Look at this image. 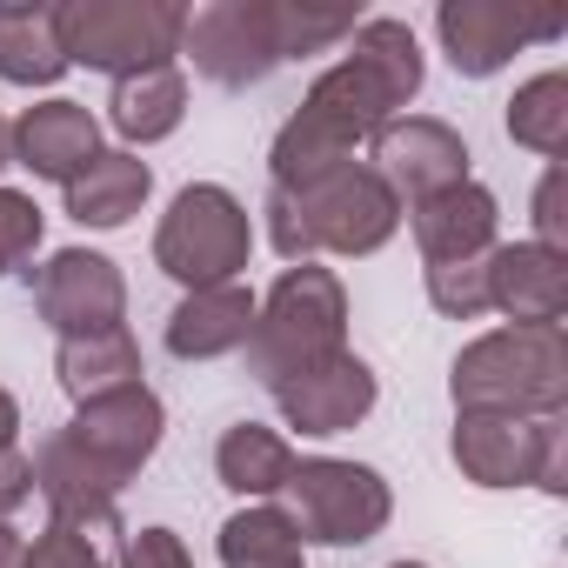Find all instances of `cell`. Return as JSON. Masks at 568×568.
I'll return each mask as SVG.
<instances>
[{
	"label": "cell",
	"mask_w": 568,
	"mask_h": 568,
	"mask_svg": "<svg viewBox=\"0 0 568 568\" xmlns=\"http://www.w3.org/2000/svg\"><path fill=\"white\" fill-rule=\"evenodd\" d=\"M348 348V295L342 281L315 261L288 267L267 288V302L254 308V328H247V368L261 375V388H281L308 375L315 362L342 355Z\"/></svg>",
	"instance_id": "5b68a950"
},
{
	"label": "cell",
	"mask_w": 568,
	"mask_h": 568,
	"mask_svg": "<svg viewBox=\"0 0 568 568\" xmlns=\"http://www.w3.org/2000/svg\"><path fill=\"white\" fill-rule=\"evenodd\" d=\"M221 568H302V528L288 508H241L221 521Z\"/></svg>",
	"instance_id": "d4e9b609"
},
{
	"label": "cell",
	"mask_w": 568,
	"mask_h": 568,
	"mask_svg": "<svg viewBox=\"0 0 568 568\" xmlns=\"http://www.w3.org/2000/svg\"><path fill=\"white\" fill-rule=\"evenodd\" d=\"M121 568H194V561H187V548H181L174 528H141V535L128 541Z\"/></svg>",
	"instance_id": "f546056e"
},
{
	"label": "cell",
	"mask_w": 568,
	"mask_h": 568,
	"mask_svg": "<svg viewBox=\"0 0 568 568\" xmlns=\"http://www.w3.org/2000/svg\"><path fill=\"white\" fill-rule=\"evenodd\" d=\"M161 428H168V415H161L154 388L134 382V388H114V395L81 402V415L68 422V442H74L114 488H128V481L148 468V455L161 448Z\"/></svg>",
	"instance_id": "30bf717a"
},
{
	"label": "cell",
	"mask_w": 568,
	"mask_h": 568,
	"mask_svg": "<svg viewBox=\"0 0 568 568\" xmlns=\"http://www.w3.org/2000/svg\"><path fill=\"white\" fill-rule=\"evenodd\" d=\"M495 221H501L495 194L481 181H462V187H442V194L415 201V247H422L428 267H442V261H481L495 247Z\"/></svg>",
	"instance_id": "ac0fdd59"
},
{
	"label": "cell",
	"mask_w": 568,
	"mask_h": 568,
	"mask_svg": "<svg viewBox=\"0 0 568 568\" xmlns=\"http://www.w3.org/2000/svg\"><path fill=\"white\" fill-rule=\"evenodd\" d=\"M422 94V48L402 21H362L355 48L308 88L302 114L274 134V187H308L355 161L362 141H375L408 101Z\"/></svg>",
	"instance_id": "6da1fadb"
},
{
	"label": "cell",
	"mask_w": 568,
	"mask_h": 568,
	"mask_svg": "<svg viewBox=\"0 0 568 568\" xmlns=\"http://www.w3.org/2000/svg\"><path fill=\"white\" fill-rule=\"evenodd\" d=\"M375 395H382V388H375V368H368L362 355H348V348L274 388L288 428H302V435H348L355 422H368Z\"/></svg>",
	"instance_id": "5bb4252c"
},
{
	"label": "cell",
	"mask_w": 568,
	"mask_h": 568,
	"mask_svg": "<svg viewBox=\"0 0 568 568\" xmlns=\"http://www.w3.org/2000/svg\"><path fill=\"white\" fill-rule=\"evenodd\" d=\"M54 375L74 402H94V395H114V388H134L141 382V342L121 328H101V335H68L54 348Z\"/></svg>",
	"instance_id": "603a6c76"
},
{
	"label": "cell",
	"mask_w": 568,
	"mask_h": 568,
	"mask_svg": "<svg viewBox=\"0 0 568 568\" xmlns=\"http://www.w3.org/2000/svg\"><path fill=\"white\" fill-rule=\"evenodd\" d=\"M34 488H41V501H48V515H54V528H74V535H114L121 528V488L68 442V428L61 435H48L41 442V455H34Z\"/></svg>",
	"instance_id": "9a60e30c"
},
{
	"label": "cell",
	"mask_w": 568,
	"mask_h": 568,
	"mask_svg": "<svg viewBox=\"0 0 568 568\" xmlns=\"http://www.w3.org/2000/svg\"><path fill=\"white\" fill-rule=\"evenodd\" d=\"M455 462L468 481L481 488H548L561 495L568 488V428L561 415L548 422H515V415H462L455 428Z\"/></svg>",
	"instance_id": "9c48e42d"
},
{
	"label": "cell",
	"mask_w": 568,
	"mask_h": 568,
	"mask_svg": "<svg viewBox=\"0 0 568 568\" xmlns=\"http://www.w3.org/2000/svg\"><path fill=\"white\" fill-rule=\"evenodd\" d=\"M561 241H568V214H561V161H555L548 181H541V194H535V247L561 254Z\"/></svg>",
	"instance_id": "4dcf8cb0"
},
{
	"label": "cell",
	"mask_w": 568,
	"mask_h": 568,
	"mask_svg": "<svg viewBox=\"0 0 568 568\" xmlns=\"http://www.w3.org/2000/svg\"><path fill=\"white\" fill-rule=\"evenodd\" d=\"M0 568H21V535L0 521Z\"/></svg>",
	"instance_id": "836d02e7"
},
{
	"label": "cell",
	"mask_w": 568,
	"mask_h": 568,
	"mask_svg": "<svg viewBox=\"0 0 568 568\" xmlns=\"http://www.w3.org/2000/svg\"><path fill=\"white\" fill-rule=\"evenodd\" d=\"M8 161H14V128L0 121V168H8Z\"/></svg>",
	"instance_id": "e575fe53"
},
{
	"label": "cell",
	"mask_w": 568,
	"mask_h": 568,
	"mask_svg": "<svg viewBox=\"0 0 568 568\" xmlns=\"http://www.w3.org/2000/svg\"><path fill=\"white\" fill-rule=\"evenodd\" d=\"M21 568H108V555H101V541H94V535L48 528L34 548H21Z\"/></svg>",
	"instance_id": "f1b7e54d"
},
{
	"label": "cell",
	"mask_w": 568,
	"mask_h": 568,
	"mask_svg": "<svg viewBox=\"0 0 568 568\" xmlns=\"http://www.w3.org/2000/svg\"><path fill=\"white\" fill-rule=\"evenodd\" d=\"M448 395L462 415L548 422L568 402V335L561 328H495L455 355Z\"/></svg>",
	"instance_id": "277c9868"
},
{
	"label": "cell",
	"mask_w": 568,
	"mask_h": 568,
	"mask_svg": "<svg viewBox=\"0 0 568 568\" xmlns=\"http://www.w3.org/2000/svg\"><path fill=\"white\" fill-rule=\"evenodd\" d=\"M428 302H435L448 322L488 315V254H481V261H442V267H428Z\"/></svg>",
	"instance_id": "4316f807"
},
{
	"label": "cell",
	"mask_w": 568,
	"mask_h": 568,
	"mask_svg": "<svg viewBox=\"0 0 568 568\" xmlns=\"http://www.w3.org/2000/svg\"><path fill=\"white\" fill-rule=\"evenodd\" d=\"M488 308H501L515 328H561V315H568V254H548L535 241L488 247Z\"/></svg>",
	"instance_id": "2e32d148"
},
{
	"label": "cell",
	"mask_w": 568,
	"mask_h": 568,
	"mask_svg": "<svg viewBox=\"0 0 568 568\" xmlns=\"http://www.w3.org/2000/svg\"><path fill=\"white\" fill-rule=\"evenodd\" d=\"M247 328H254V295L241 288V281H227V288H194L168 315V355L214 362V355L247 348Z\"/></svg>",
	"instance_id": "d6986e66"
},
{
	"label": "cell",
	"mask_w": 568,
	"mask_h": 568,
	"mask_svg": "<svg viewBox=\"0 0 568 568\" xmlns=\"http://www.w3.org/2000/svg\"><path fill=\"white\" fill-rule=\"evenodd\" d=\"M181 114H187V81H181V68H174V61H161V68H141V74L114 81L108 121H114V134H121V141L154 148V141H168V134L181 128Z\"/></svg>",
	"instance_id": "7402d4cb"
},
{
	"label": "cell",
	"mask_w": 568,
	"mask_h": 568,
	"mask_svg": "<svg viewBox=\"0 0 568 568\" xmlns=\"http://www.w3.org/2000/svg\"><path fill=\"white\" fill-rule=\"evenodd\" d=\"M34 308L61 342L68 335H101V328H121V315H128V281L108 254L61 247L34 274Z\"/></svg>",
	"instance_id": "8fae6325"
},
{
	"label": "cell",
	"mask_w": 568,
	"mask_h": 568,
	"mask_svg": "<svg viewBox=\"0 0 568 568\" xmlns=\"http://www.w3.org/2000/svg\"><path fill=\"white\" fill-rule=\"evenodd\" d=\"M435 28H442V48H448L455 74L488 81V74H501L515 61V48L555 41L561 14H528V8H515V0H448V8L435 14Z\"/></svg>",
	"instance_id": "7c38bea8"
},
{
	"label": "cell",
	"mask_w": 568,
	"mask_h": 568,
	"mask_svg": "<svg viewBox=\"0 0 568 568\" xmlns=\"http://www.w3.org/2000/svg\"><path fill=\"white\" fill-rule=\"evenodd\" d=\"M148 187H154L148 161H134V154H121V148H101L61 194H68V214H74L81 227H128V221L148 207Z\"/></svg>",
	"instance_id": "ffe728a7"
},
{
	"label": "cell",
	"mask_w": 568,
	"mask_h": 568,
	"mask_svg": "<svg viewBox=\"0 0 568 568\" xmlns=\"http://www.w3.org/2000/svg\"><path fill=\"white\" fill-rule=\"evenodd\" d=\"M54 21H61V8L0 0V81H14V88H54L68 74Z\"/></svg>",
	"instance_id": "44dd1931"
},
{
	"label": "cell",
	"mask_w": 568,
	"mask_h": 568,
	"mask_svg": "<svg viewBox=\"0 0 568 568\" xmlns=\"http://www.w3.org/2000/svg\"><path fill=\"white\" fill-rule=\"evenodd\" d=\"M214 475H221V488H234L247 501H267V495L288 488L295 448H288V435H274L261 422H234L221 435V448H214Z\"/></svg>",
	"instance_id": "cb8c5ba5"
},
{
	"label": "cell",
	"mask_w": 568,
	"mask_h": 568,
	"mask_svg": "<svg viewBox=\"0 0 568 568\" xmlns=\"http://www.w3.org/2000/svg\"><path fill=\"white\" fill-rule=\"evenodd\" d=\"M54 34H61L68 68L81 61V68L128 81V74L181 54L187 8H168V0H74V8H61Z\"/></svg>",
	"instance_id": "8992f818"
},
{
	"label": "cell",
	"mask_w": 568,
	"mask_h": 568,
	"mask_svg": "<svg viewBox=\"0 0 568 568\" xmlns=\"http://www.w3.org/2000/svg\"><path fill=\"white\" fill-rule=\"evenodd\" d=\"M355 8H274V0H214V8L187 14V61L221 81V88H247L261 74H274L281 61L315 54L342 34H355Z\"/></svg>",
	"instance_id": "7a4b0ae2"
},
{
	"label": "cell",
	"mask_w": 568,
	"mask_h": 568,
	"mask_svg": "<svg viewBox=\"0 0 568 568\" xmlns=\"http://www.w3.org/2000/svg\"><path fill=\"white\" fill-rule=\"evenodd\" d=\"M395 227H402V201L362 161H348L308 187H267V241L295 267L315 254H375L395 241Z\"/></svg>",
	"instance_id": "3957f363"
},
{
	"label": "cell",
	"mask_w": 568,
	"mask_h": 568,
	"mask_svg": "<svg viewBox=\"0 0 568 568\" xmlns=\"http://www.w3.org/2000/svg\"><path fill=\"white\" fill-rule=\"evenodd\" d=\"M94 154H101V128L81 101H41L14 121V161L54 187H68Z\"/></svg>",
	"instance_id": "e0dca14e"
},
{
	"label": "cell",
	"mask_w": 568,
	"mask_h": 568,
	"mask_svg": "<svg viewBox=\"0 0 568 568\" xmlns=\"http://www.w3.org/2000/svg\"><path fill=\"white\" fill-rule=\"evenodd\" d=\"M375 174L395 187V201H428L442 187H462L468 181V141L448 128V121H428V114H395L382 134H375Z\"/></svg>",
	"instance_id": "4fadbf2b"
},
{
	"label": "cell",
	"mask_w": 568,
	"mask_h": 568,
	"mask_svg": "<svg viewBox=\"0 0 568 568\" xmlns=\"http://www.w3.org/2000/svg\"><path fill=\"white\" fill-rule=\"evenodd\" d=\"M388 568H428V561H388Z\"/></svg>",
	"instance_id": "d590c367"
},
{
	"label": "cell",
	"mask_w": 568,
	"mask_h": 568,
	"mask_svg": "<svg viewBox=\"0 0 568 568\" xmlns=\"http://www.w3.org/2000/svg\"><path fill=\"white\" fill-rule=\"evenodd\" d=\"M34 247H41V207H34V194L0 187V274L21 267Z\"/></svg>",
	"instance_id": "83f0119b"
},
{
	"label": "cell",
	"mask_w": 568,
	"mask_h": 568,
	"mask_svg": "<svg viewBox=\"0 0 568 568\" xmlns=\"http://www.w3.org/2000/svg\"><path fill=\"white\" fill-rule=\"evenodd\" d=\"M508 134L548 161L568 154V74H535L515 101H508Z\"/></svg>",
	"instance_id": "484cf974"
},
{
	"label": "cell",
	"mask_w": 568,
	"mask_h": 568,
	"mask_svg": "<svg viewBox=\"0 0 568 568\" xmlns=\"http://www.w3.org/2000/svg\"><path fill=\"white\" fill-rule=\"evenodd\" d=\"M288 495H295V528L302 541H322V548H355V541H375L395 515V495L375 468L362 462H335V455H295V475H288Z\"/></svg>",
	"instance_id": "ba28073f"
},
{
	"label": "cell",
	"mask_w": 568,
	"mask_h": 568,
	"mask_svg": "<svg viewBox=\"0 0 568 568\" xmlns=\"http://www.w3.org/2000/svg\"><path fill=\"white\" fill-rule=\"evenodd\" d=\"M247 247H254V227H247V207L214 187V181H194L174 194V207L161 214V234H154V267L181 288H227V281L247 267Z\"/></svg>",
	"instance_id": "52a82bcc"
},
{
	"label": "cell",
	"mask_w": 568,
	"mask_h": 568,
	"mask_svg": "<svg viewBox=\"0 0 568 568\" xmlns=\"http://www.w3.org/2000/svg\"><path fill=\"white\" fill-rule=\"evenodd\" d=\"M14 428H21V408H14V395H8V388H0V455L14 448Z\"/></svg>",
	"instance_id": "d6a6232c"
},
{
	"label": "cell",
	"mask_w": 568,
	"mask_h": 568,
	"mask_svg": "<svg viewBox=\"0 0 568 568\" xmlns=\"http://www.w3.org/2000/svg\"><path fill=\"white\" fill-rule=\"evenodd\" d=\"M28 495H34V455L8 448V455H0V521H8Z\"/></svg>",
	"instance_id": "1f68e13d"
}]
</instances>
